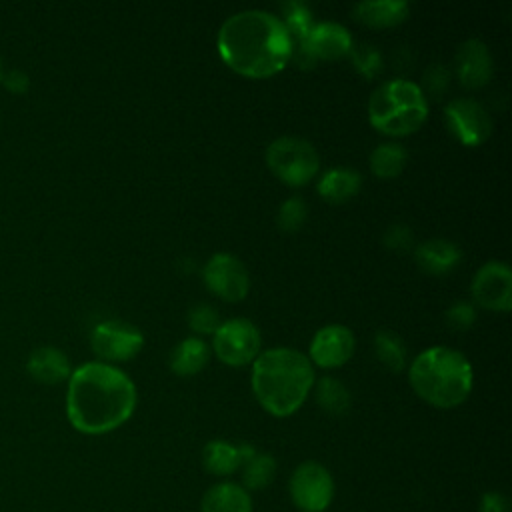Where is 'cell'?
Masks as SVG:
<instances>
[{"instance_id":"obj_1","label":"cell","mask_w":512,"mask_h":512,"mask_svg":"<svg viewBox=\"0 0 512 512\" xmlns=\"http://www.w3.org/2000/svg\"><path fill=\"white\" fill-rule=\"evenodd\" d=\"M136 400V386L122 368L90 360L68 378L66 416L82 434H108L130 420Z\"/></svg>"},{"instance_id":"obj_2","label":"cell","mask_w":512,"mask_h":512,"mask_svg":"<svg viewBox=\"0 0 512 512\" xmlns=\"http://www.w3.org/2000/svg\"><path fill=\"white\" fill-rule=\"evenodd\" d=\"M216 48L224 64L234 72L248 78H268L290 62L294 40L280 16L248 8L222 22Z\"/></svg>"},{"instance_id":"obj_3","label":"cell","mask_w":512,"mask_h":512,"mask_svg":"<svg viewBox=\"0 0 512 512\" xmlns=\"http://www.w3.org/2000/svg\"><path fill=\"white\" fill-rule=\"evenodd\" d=\"M314 380L312 362L296 348H268L252 362V392L258 404L276 418L294 414L312 392Z\"/></svg>"},{"instance_id":"obj_4","label":"cell","mask_w":512,"mask_h":512,"mask_svg":"<svg viewBox=\"0 0 512 512\" xmlns=\"http://www.w3.org/2000/svg\"><path fill=\"white\" fill-rule=\"evenodd\" d=\"M412 390L430 406L454 408L472 392L474 372L470 360L456 348L430 346L416 354L408 366Z\"/></svg>"},{"instance_id":"obj_5","label":"cell","mask_w":512,"mask_h":512,"mask_svg":"<svg viewBox=\"0 0 512 512\" xmlns=\"http://www.w3.org/2000/svg\"><path fill=\"white\" fill-rule=\"evenodd\" d=\"M428 118V100L420 84L392 78L380 84L368 100L372 128L386 136H408Z\"/></svg>"},{"instance_id":"obj_6","label":"cell","mask_w":512,"mask_h":512,"mask_svg":"<svg viewBox=\"0 0 512 512\" xmlns=\"http://www.w3.org/2000/svg\"><path fill=\"white\" fill-rule=\"evenodd\" d=\"M270 172L288 186L308 184L320 170V154L312 142L300 136H278L264 154Z\"/></svg>"},{"instance_id":"obj_7","label":"cell","mask_w":512,"mask_h":512,"mask_svg":"<svg viewBox=\"0 0 512 512\" xmlns=\"http://www.w3.org/2000/svg\"><path fill=\"white\" fill-rule=\"evenodd\" d=\"M354 42L348 28L334 20L314 22L310 32L294 42L292 58L300 68H310L318 60H340L350 54Z\"/></svg>"},{"instance_id":"obj_8","label":"cell","mask_w":512,"mask_h":512,"mask_svg":"<svg viewBox=\"0 0 512 512\" xmlns=\"http://www.w3.org/2000/svg\"><path fill=\"white\" fill-rule=\"evenodd\" d=\"M262 338L258 326L248 318L224 320L212 334V352L226 366H246L262 352Z\"/></svg>"},{"instance_id":"obj_9","label":"cell","mask_w":512,"mask_h":512,"mask_svg":"<svg viewBox=\"0 0 512 512\" xmlns=\"http://www.w3.org/2000/svg\"><path fill=\"white\" fill-rule=\"evenodd\" d=\"M290 498L302 512H324L334 498V480L326 466L308 460L296 466L290 476Z\"/></svg>"},{"instance_id":"obj_10","label":"cell","mask_w":512,"mask_h":512,"mask_svg":"<svg viewBox=\"0 0 512 512\" xmlns=\"http://www.w3.org/2000/svg\"><path fill=\"white\" fill-rule=\"evenodd\" d=\"M144 346V334L134 324L104 320L90 332V348L100 362L114 364L132 360Z\"/></svg>"},{"instance_id":"obj_11","label":"cell","mask_w":512,"mask_h":512,"mask_svg":"<svg viewBox=\"0 0 512 512\" xmlns=\"http://www.w3.org/2000/svg\"><path fill=\"white\" fill-rule=\"evenodd\" d=\"M208 290L224 302H240L250 292V274L240 258L230 252H216L202 268Z\"/></svg>"},{"instance_id":"obj_12","label":"cell","mask_w":512,"mask_h":512,"mask_svg":"<svg viewBox=\"0 0 512 512\" xmlns=\"http://www.w3.org/2000/svg\"><path fill=\"white\" fill-rule=\"evenodd\" d=\"M444 122L450 134L464 146H480L492 134V118L474 98H452L444 106Z\"/></svg>"},{"instance_id":"obj_13","label":"cell","mask_w":512,"mask_h":512,"mask_svg":"<svg viewBox=\"0 0 512 512\" xmlns=\"http://www.w3.org/2000/svg\"><path fill=\"white\" fill-rule=\"evenodd\" d=\"M474 304L492 312H508L512 308V272L506 262L490 260L482 264L470 284Z\"/></svg>"},{"instance_id":"obj_14","label":"cell","mask_w":512,"mask_h":512,"mask_svg":"<svg viewBox=\"0 0 512 512\" xmlns=\"http://www.w3.org/2000/svg\"><path fill=\"white\" fill-rule=\"evenodd\" d=\"M356 348L354 332L344 324H326L314 332L308 346V360L312 366L330 370L344 366Z\"/></svg>"},{"instance_id":"obj_15","label":"cell","mask_w":512,"mask_h":512,"mask_svg":"<svg viewBox=\"0 0 512 512\" xmlns=\"http://www.w3.org/2000/svg\"><path fill=\"white\" fill-rule=\"evenodd\" d=\"M456 76L464 88H480L488 84L494 72V60L488 46L478 40L470 38L460 44L456 52Z\"/></svg>"},{"instance_id":"obj_16","label":"cell","mask_w":512,"mask_h":512,"mask_svg":"<svg viewBox=\"0 0 512 512\" xmlns=\"http://www.w3.org/2000/svg\"><path fill=\"white\" fill-rule=\"evenodd\" d=\"M26 372L40 384L54 386L66 382L72 374L68 356L56 346H38L26 360Z\"/></svg>"},{"instance_id":"obj_17","label":"cell","mask_w":512,"mask_h":512,"mask_svg":"<svg viewBox=\"0 0 512 512\" xmlns=\"http://www.w3.org/2000/svg\"><path fill=\"white\" fill-rule=\"evenodd\" d=\"M256 448L232 444L228 440H210L202 450V464L214 476H230L242 468Z\"/></svg>"},{"instance_id":"obj_18","label":"cell","mask_w":512,"mask_h":512,"mask_svg":"<svg viewBox=\"0 0 512 512\" xmlns=\"http://www.w3.org/2000/svg\"><path fill=\"white\" fill-rule=\"evenodd\" d=\"M414 260L424 272L442 276V274H450L460 264L462 252L450 240L432 238V240H424L416 246Z\"/></svg>"},{"instance_id":"obj_19","label":"cell","mask_w":512,"mask_h":512,"mask_svg":"<svg viewBox=\"0 0 512 512\" xmlns=\"http://www.w3.org/2000/svg\"><path fill=\"white\" fill-rule=\"evenodd\" d=\"M352 14L368 28H392L408 18L410 4L406 0H364L354 4Z\"/></svg>"},{"instance_id":"obj_20","label":"cell","mask_w":512,"mask_h":512,"mask_svg":"<svg viewBox=\"0 0 512 512\" xmlns=\"http://www.w3.org/2000/svg\"><path fill=\"white\" fill-rule=\"evenodd\" d=\"M362 188V176L358 170L348 168V166H336L326 170L318 184L316 190L322 200L328 204H344L352 200Z\"/></svg>"},{"instance_id":"obj_21","label":"cell","mask_w":512,"mask_h":512,"mask_svg":"<svg viewBox=\"0 0 512 512\" xmlns=\"http://www.w3.org/2000/svg\"><path fill=\"white\" fill-rule=\"evenodd\" d=\"M210 352L212 350L204 338L188 336L170 350V356H168L170 370L178 376H194L200 370H204V366L210 360Z\"/></svg>"},{"instance_id":"obj_22","label":"cell","mask_w":512,"mask_h":512,"mask_svg":"<svg viewBox=\"0 0 512 512\" xmlns=\"http://www.w3.org/2000/svg\"><path fill=\"white\" fill-rule=\"evenodd\" d=\"M200 512H252V498L236 482H218L202 496Z\"/></svg>"},{"instance_id":"obj_23","label":"cell","mask_w":512,"mask_h":512,"mask_svg":"<svg viewBox=\"0 0 512 512\" xmlns=\"http://www.w3.org/2000/svg\"><path fill=\"white\" fill-rule=\"evenodd\" d=\"M312 390H314L316 404L332 416L346 414L352 404L350 390L346 388V384L342 380H338L334 376H322L320 380H314Z\"/></svg>"},{"instance_id":"obj_24","label":"cell","mask_w":512,"mask_h":512,"mask_svg":"<svg viewBox=\"0 0 512 512\" xmlns=\"http://www.w3.org/2000/svg\"><path fill=\"white\" fill-rule=\"evenodd\" d=\"M408 162V150L400 142H382L370 154V170L376 178L390 180L400 176Z\"/></svg>"},{"instance_id":"obj_25","label":"cell","mask_w":512,"mask_h":512,"mask_svg":"<svg viewBox=\"0 0 512 512\" xmlns=\"http://www.w3.org/2000/svg\"><path fill=\"white\" fill-rule=\"evenodd\" d=\"M374 352L380 364L392 372H402L408 360V348L400 334L392 330H378L374 334Z\"/></svg>"},{"instance_id":"obj_26","label":"cell","mask_w":512,"mask_h":512,"mask_svg":"<svg viewBox=\"0 0 512 512\" xmlns=\"http://www.w3.org/2000/svg\"><path fill=\"white\" fill-rule=\"evenodd\" d=\"M242 488L246 490H262L270 484L276 472V462L270 454L254 450L248 460L242 464Z\"/></svg>"},{"instance_id":"obj_27","label":"cell","mask_w":512,"mask_h":512,"mask_svg":"<svg viewBox=\"0 0 512 512\" xmlns=\"http://www.w3.org/2000/svg\"><path fill=\"white\" fill-rule=\"evenodd\" d=\"M280 10H282L280 20L288 28L292 40L300 42L314 26V16H312L310 6L304 2H298V0H290V2H284L280 6Z\"/></svg>"},{"instance_id":"obj_28","label":"cell","mask_w":512,"mask_h":512,"mask_svg":"<svg viewBox=\"0 0 512 512\" xmlns=\"http://www.w3.org/2000/svg\"><path fill=\"white\" fill-rule=\"evenodd\" d=\"M306 216H308L306 202L300 196H290L280 204L276 222L282 232H296L304 226Z\"/></svg>"},{"instance_id":"obj_29","label":"cell","mask_w":512,"mask_h":512,"mask_svg":"<svg viewBox=\"0 0 512 512\" xmlns=\"http://www.w3.org/2000/svg\"><path fill=\"white\" fill-rule=\"evenodd\" d=\"M188 326L192 332L196 334H214L218 330V326L222 324L218 310L212 304L206 302H198L188 310Z\"/></svg>"},{"instance_id":"obj_30","label":"cell","mask_w":512,"mask_h":512,"mask_svg":"<svg viewBox=\"0 0 512 512\" xmlns=\"http://www.w3.org/2000/svg\"><path fill=\"white\" fill-rule=\"evenodd\" d=\"M348 56L352 58L354 68L366 78H374L382 70V56L374 46H352Z\"/></svg>"},{"instance_id":"obj_31","label":"cell","mask_w":512,"mask_h":512,"mask_svg":"<svg viewBox=\"0 0 512 512\" xmlns=\"http://www.w3.org/2000/svg\"><path fill=\"white\" fill-rule=\"evenodd\" d=\"M476 320V306L472 302H454L446 310V322L454 330H468Z\"/></svg>"},{"instance_id":"obj_32","label":"cell","mask_w":512,"mask_h":512,"mask_svg":"<svg viewBox=\"0 0 512 512\" xmlns=\"http://www.w3.org/2000/svg\"><path fill=\"white\" fill-rule=\"evenodd\" d=\"M424 88H426V92L430 94V96H434V98H440L442 94H444V90L448 88V84H450V72L442 66V64H432V66H428V70L424 72ZM422 88V90H424ZM424 92V94H426Z\"/></svg>"},{"instance_id":"obj_33","label":"cell","mask_w":512,"mask_h":512,"mask_svg":"<svg viewBox=\"0 0 512 512\" xmlns=\"http://www.w3.org/2000/svg\"><path fill=\"white\" fill-rule=\"evenodd\" d=\"M382 242L390 248V250H406L412 244V230L406 224H392L386 228Z\"/></svg>"},{"instance_id":"obj_34","label":"cell","mask_w":512,"mask_h":512,"mask_svg":"<svg viewBox=\"0 0 512 512\" xmlns=\"http://www.w3.org/2000/svg\"><path fill=\"white\" fill-rule=\"evenodd\" d=\"M2 86L12 94H26L30 90V76L20 68H10L0 76Z\"/></svg>"},{"instance_id":"obj_35","label":"cell","mask_w":512,"mask_h":512,"mask_svg":"<svg viewBox=\"0 0 512 512\" xmlns=\"http://www.w3.org/2000/svg\"><path fill=\"white\" fill-rule=\"evenodd\" d=\"M482 512H508V502L500 494H486L482 500Z\"/></svg>"},{"instance_id":"obj_36","label":"cell","mask_w":512,"mask_h":512,"mask_svg":"<svg viewBox=\"0 0 512 512\" xmlns=\"http://www.w3.org/2000/svg\"><path fill=\"white\" fill-rule=\"evenodd\" d=\"M2 72H4V70H2V58H0V76H2Z\"/></svg>"}]
</instances>
